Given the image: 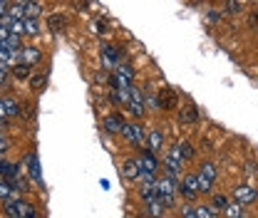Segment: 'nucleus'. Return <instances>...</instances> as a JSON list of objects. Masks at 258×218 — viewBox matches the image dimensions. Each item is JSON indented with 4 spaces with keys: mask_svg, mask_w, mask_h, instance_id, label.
<instances>
[{
    "mask_svg": "<svg viewBox=\"0 0 258 218\" xmlns=\"http://www.w3.org/2000/svg\"><path fill=\"white\" fill-rule=\"evenodd\" d=\"M231 201H236V203H241V206H253V203L258 201L256 186H253L251 181H241V184H236L233 191H231Z\"/></svg>",
    "mask_w": 258,
    "mask_h": 218,
    "instance_id": "nucleus-1",
    "label": "nucleus"
},
{
    "mask_svg": "<svg viewBox=\"0 0 258 218\" xmlns=\"http://www.w3.org/2000/svg\"><path fill=\"white\" fill-rule=\"evenodd\" d=\"M159 166H164V171H166L169 176H174V179H179V176L184 174V159H181V154H179L176 144L166 152V156L159 161Z\"/></svg>",
    "mask_w": 258,
    "mask_h": 218,
    "instance_id": "nucleus-2",
    "label": "nucleus"
},
{
    "mask_svg": "<svg viewBox=\"0 0 258 218\" xmlns=\"http://www.w3.org/2000/svg\"><path fill=\"white\" fill-rule=\"evenodd\" d=\"M119 136L127 141L129 147L142 149V147H144V136H147V131H144V126L139 124V122H124L122 131H119Z\"/></svg>",
    "mask_w": 258,
    "mask_h": 218,
    "instance_id": "nucleus-3",
    "label": "nucleus"
},
{
    "mask_svg": "<svg viewBox=\"0 0 258 218\" xmlns=\"http://www.w3.org/2000/svg\"><path fill=\"white\" fill-rule=\"evenodd\" d=\"M181 184H179V196L186 198L189 203H194L201 193H199V179H196V171H189V174H181L179 176Z\"/></svg>",
    "mask_w": 258,
    "mask_h": 218,
    "instance_id": "nucleus-4",
    "label": "nucleus"
},
{
    "mask_svg": "<svg viewBox=\"0 0 258 218\" xmlns=\"http://www.w3.org/2000/svg\"><path fill=\"white\" fill-rule=\"evenodd\" d=\"M134 161H137L139 171H144V174H157L159 171V159H157L154 152H149L147 147L139 149V154L134 156Z\"/></svg>",
    "mask_w": 258,
    "mask_h": 218,
    "instance_id": "nucleus-5",
    "label": "nucleus"
},
{
    "mask_svg": "<svg viewBox=\"0 0 258 218\" xmlns=\"http://www.w3.org/2000/svg\"><path fill=\"white\" fill-rule=\"evenodd\" d=\"M18 60L35 67V64H40L45 60V52H42L40 47H35V45H23V47L18 50Z\"/></svg>",
    "mask_w": 258,
    "mask_h": 218,
    "instance_id": "nucleus-6",
    "label": "nucleus"
},
{
    "mask_svg": "<svg viewBox=\"0 0 258 218\" xmlns=\"http://www.w3.org/2000/svg\"><path fill=\"white\" fill-rule=\"evenodd\" d=\"M201 122V114H199V109H196V104L194 102H186L181 109H179V124L184 126H194Z\"/></svg>",
    "mask_w": 258,
    "mask_h": 218,
    "instance_id": "nucleus-7",
    "label": "nucleus"
},
{
    "mask_svg": "<svg viewBox=\"0 0 258 218\" xmlns=\"http://www.w3.org/2000/svg\"><path fill=\"white\" fill-rule=\"evenodd\" d=\"M144 147H147L149 152L159 154L161 149L166 147V136H164V131H161V129H152V131L144 136Z\"/></svg>",
    "mask_w": 258,
    "mask_h": 218,
    "instance_id": "nucleus-8",
    "label": "nucleus"
},
{
    "mask_svg": "<svg viewBox=\"0 0 258 218\" xmlns=\"http://www.w3.org/2000/svg\"><path fill=\"white\" fill-rule=\"evenodd\" d=\"M124 122H127V119H124L119 112H114V114H109V117L102 119V129H104L107 134H112V136H119V131H122Z\"/></svg>",
    "mask_w": 258,
    "mask_h": 218,
    "instance_id": "nucleus-9",
    "label": "nucleus"
},
{
    "mask_svg": "<svg viewBox=\"0 0 258 218\" xmlns=\"http://www.w3.org/2000/svg\"><path fill=\"white\" fill-rule=\"evenodd\" d=\"M32 69L35 67H30V64H25V62H13L10 67H8V75H10V80H15V82H28V77L32 75Z\"/></svg>",
    "mask_w": 258,
    "mask_h": 218,
    "instance_id": "nucleus-10",
    "label": "nucleus"
},
{
    "mask_svg": "<svg viewBox=\"0 0 258 218\" xmlns=\"http://www.w3.org/2000/svg\"><path fill=\"white\" fill-rule=\"evenodd\" d=\"M117 62H122V52H119L117 47L102 42V64H104L107 69H114V64Z\"/></svg>",
    "mask_w": 258,
    "mask_h": 218,
    "instance_id": "nucleus-11",
    "label": "nucleus"
},
{
    "mask_svg": "<svg viewBox=\"0 0 258 218\" xmlns=\"http://www.w3.org/2000/svg\"><path fill=\"white\" fill-rule=\"evenodd\" d=\"M67 23H70V18H67L64 13H52V15H47L45 28L50 32H55V35H60V32L67 30Z\"/></svg>",
    "mask_w": 258,
    "mask_h": 218,
    "instance_id": "nucleus-12",
    "label": "nucleus"
},
{
    "mask_svg": "<svg viewBox=\"0 0 258 218\" xmlns=\"http://www.w3.org/2000/svg\"><path fill=\"white\" fill-rule=\"evenodd\" d=\"M3 107H5V117L8 119H20V99L13 94H0Z\"/></svg>",
    "mask_w": 258,
    "mask_h": 218,
    "instance_id": "nucleus-13",
    "label": "nucleus"
},
{
    "mask_svg": "<svg viewBox=\"0 0 258 218\" xmlns=\"http://www.w3.org/2000/svg\"><path fill=\"white\" fill-rule=\"evenodd\" d=\"M199 176H204V179H209V181H219V166H216V161H211V159H206V161H201V166H199V171H196Z\"/></svg>",
    "mask_w": 258,
    "mask_h": 218,
    "instance_id": "nucleus-14",
    "label": "nucleus"
},
{
    "mask_svg": "<svg viewBox=\"0 0 258 218\" xmlns=\"http://www.w3.org/2000/svg\"><path fill=\"white\" fill-rule=\"evenodd\" d=\"M28 87H30L32 94H40L45 87H47V75H45V72H35V69H32V75L28 77Z\"/></svg>",
    "mask_w": 258,
    "mask_h": 218,
    "instance_id": "nucleus-15",
    "label": "nucleus"
},
{
    "mask_svg": "<svg viewBox=\"0 0 258 218\" xmlns=\"http://www.w3.org/2000/svg\"><path fill=\"white\" fill-rule=\"evenodd\" d=\"M119 171H122V176H124V181H137V174H139V166H137V161H134V156H127V159H122V166H119Z\"/></svg>",
    "mask_w": 258,
    "mask_h": 218,
    "instance_id": "nucleus-16",
    "label": "nucleus"
},
{
    "mask_svg": "<svg viewBox=\"0 0 258 218\" xmlns=\"http://www.w3.org/2000/svg\"><path fill=\"white\" fill-rule=\"evenodd\" d=\"M23 10H25V18H42L45 3H40V0H23Z\"/></svg>",
    "mask_w": 258,
    "mask_h": 218,
    "instance_id": "nucleus-17",
    "label": "nucleus"
},
{
    "mask_svg": "<svg viewBox=\"0 0 258 218\" xmlns=\"http://www.w3.org/2000/svg\"><path fill=\"white\" fill-rule=\"evenodd\" d=\"M23 30H25V37H37L42 32L40 18H23Z\"/></svg>",
    "mask_w": 258,
    "mask_h": 218,
    "instance_id": "nucleus-18",
    "label": "nucleus"
},
{
    "mask_svg": "<svg viewBox=\"0 0 258 218\" xmlns=\"http://www.w3.org/2000/svg\"><path fill=\"white\" fill-rule=\"evenodd\" d=\"M228 201H231V196H226V193H214V191H211V201H209V206L221 216V213H224V208L228 206Z\"/></svg>",
    "mask_w": 258,
    "mask_h": 218,
    "instance_id": "nucleus-19",
    "label": "nucleus"
},
{
    "mask_svg": "<svg viewBox=\"0 0 258 218\" xmlns=\"http://www.w3.org/2000/svg\"><path fill=\"white\" fill-rule=\"evenodd\" d=\"M246 8H248V0H226L224 10L228 13V15H243L246 13Z\"/></svg>",
    "mask_w": 258,
    "mask_h": 218,
    "instance_id": "nucleus-20",
    "label": "nucleus"
},
{
    "mask_svg": "<svg viewBox=\"0 0 258 218\" xmlns=\"http://www.w3.org/2000/svg\"><path fill=\"white\" fill-rule=\"evenodd\" d=\"M179 104V97L174 90H164V94H159V109H174Z\"/></svg>",
    "mask_w": 258,
    "mask_h": 218,
    "instance_id": "nucleus-21",
    "label": "nucleus"
},
{
    "mask_svg": "<svg viewBox=\"0 0 258 218\" xmlns=\"http://www.w3.org/2000/svg\"><path fill=\"white\" fill-rule=\"evenodd\" d=\"M176 149H179V154H181L184 161H194L196 159V149L189 144V139H179L176 141Z\"/></svg>",
    "mask_w": 258,
    "mask_h": 218,
    "instance_id": "nucleus-22",
    "label": "nucleus"
},
{
    "mask_svg": "<svg viewBox=\"0 0 258 218\" xmlns=\"http://www.w3.org/2000/svg\"><path fill=\"white\" fill-rule=\"evenodd\" d=\"M40 216V211L32 206V201H28L25 196L20 198V218H37Z\"/></svg>",
    "mask_w": 258,
    "mask_h": 218,
    "instance_id": "nucleus-23",
    "label": "nucleus"
},
{
    "mask_svg": "<svg viewBox=\"0 0 258 218\" xmlns=\"http://www.w3.org/2000/svg\"><path fill=\"white\" fill-rule=\"evenodd\" d=\"M224 216L243 218V216H246V206H241V203H236V201H228V206L224 208Z\"/></svg>",
    "mask_w": 258,
    "mask_h": 218,
    "instance_id": "nucleus-24",
    "label": "nucleus"
},
{
    "mask_svg": "<svg viewBox=\"0 0 258 218\" xmlns=\"http://www.w3.org/2000/svg\"><path fill=\"white\" fill-rule=\"evenodd\" d=\"M3 47H8V50L18 52V50L23 47V37H20V35H13V32H10V35H8V37L3 40Z\"/></svg>",
    "mask_w": 258,
    "mask_h": 218,
    "instance_id": "nucleus-25",
    "label": "nucleus"
},
{
    "mask_svg": "<svg viewBox=\"0 0 258 218\" xmlns=\"http://www.w3.org/2000/svg\"><path fill=\"white\" fill-rule=\"evenodd\" d=\"M23 164L28 166L32 181H35V184H40V174H37V159H35V154H30V156H28V161H23Z\"/></svg>",
    "mask_w": 258,
    "mask_h": 218,
    "instance_id": "nucleus-26",
    "label": "nucleus"
},
{
    "mask_svg": "<svg viewBox=\"0 0 258 218\" xmlns=\"http://www.w3.org/2000/svg\"><path fill=\"white\" fill-rule=\"evenodd\" d=\"M194 216H206V218H216V216H219V213H216V211H214V208H211V206H209V203H201V206H196V208H194Z\"/></svg>",
    "mask_w": 258,
    "mask_h": 218,
    "instance_id": "nucleus-27",
    "label": "nucleus"
},
{
    "mask_svg": "<svg viewBox=\"0 0 258 218\" xmlns=\"http://www.w3.org/2000/svg\"><path fill=\"white\" fill-rule=\"evenodd\" d=\"M181 216H194V206H184L181 208Z\"/></svg>",
    "mask_w": 258,
    "mask_h": 218,
    "instance_id": "nucleus-28",
    "label": "nucleus"
}]
</instances>
